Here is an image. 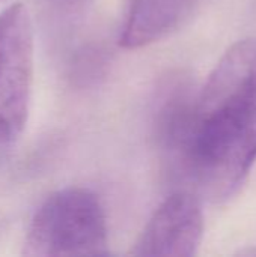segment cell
I'll use <instances>...</instances> for the list:
<instances>
[{
	"instance_id": "2",
	"label": "cell",
	"mask_w": 256,
	"mask_h": 257,
	"mask_svg": "<svg viewBox=\"0 0 256 257\" xmlns=\"http://www.w3.org/2000/svg\"><path fill=\"white\" fill-rule=\"evenodd\" d=\"M23 254L32 257L109 254L107 220L97 194L81 187H68L50 194L27 227Z\"/></svg>"
},
{
	"instance_id": "3",
	"label": "cell",
	"mask_w": 256,
	"mask_h": 257,
	"mask_svg": "<svg viewBox=\"0 0 256 257\" xmlns=\"http://www.w3.org/2000/svg\"><path fill=\"white\" fill-rule=\"evenodd\" d=\"M33 83V26L27 9L14 3L0 12V148L23 134Z\"/></svg>"
},
{
	"instance_id": "6",
	"label": "cell",
	"mask_w": 256,
	"mask_h": 257,
	"mask_svg": "<svg viewBox=\"0 0 256 257\" xmlns=\"http://www.w3.org/2000/svg\"><path fill=\"white\" fill-rule=\"evenodd\" d=\"M247 254H256V251L255 253H253V251H250V253H247Z\"/></svg>"
},
{
	"instance_id": "5",
	"label": "cell",
	"mask_w": 256,
	"mask_h": 257,
	"mask_svg": "<svg viewBox=\"0 0 256 257\" xmlns=\"http://www.w3.org/2000/svg\"><path fill=\"white\" fill-rule=\"evenodd\" d=\"M199 0H130L119 44L136 50L158 42L178 30Z\"/></svg>"
},
{
	"instance_id": "4",
	"label": "cell",
	"mask_w": 256,
	"mask_h": 257,
	"mask_svg": "<svg viewBox=\"0 0 256 257\" xmlns=\"http://www.w3.org/2000/svg\"><path fill=\"white\" fill-rule=\"evenodd\" d=\"M204 235V214L196 194L172 193L152 214L133 245L134 256L190 257L198 253Z\"/></svg>"
},
{
	"instance_id": "1",
	"label": "cell",
	"mask_w": 256,
	"mask_h": 257,
	"mask_svg": "<svg viewBox=\"0 0 256 257\" xmlns=\"http://www.w3.org/2000/svg\"><path fill=\"white\" fill-rule=\"evenodd\" d=\"M256 163V39L234 42L196 95L193 125L170 169L213 200L231 197Z\"/></svg>"
}]
</instances>
